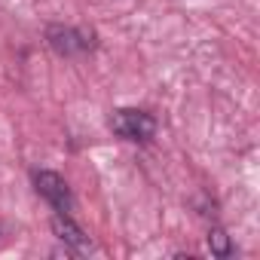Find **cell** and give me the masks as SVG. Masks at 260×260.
I'll use <instances>...</instances> for the list:
<instances>
[{
    "label": "cell",
    "instance_id": "6da1fadb",
    "mask_svg": "<svg viewBox=\"0 0 260 260\" xmlns=\"http://www.w3.org/2000/svg\"><path fill=\"white\" fill-rule=\"evenodd\" d=\"M110 132L122 141H132V144H147L156 135V119L147 110L138 107H119L110 116Z\"/></svg>",
    "mask_w": 260,
    "mask_h": 260
},
{
    "label": "cell",
    "instance_id": "7a4b0ae2",
    "mask_svg": "<svg viewBox=\"0 0 260 260\" xmlns=\"http://www.w3.org/2000/svg\"><path fill=\"white\" fill-rule=\"evenodd\" d=\"M46 43L55 55H86L98 46V37L92 28H74V25H49L46 28Z\"/></svg>",
    "mask_w": 260,
    "mask_h": 260
},
{
    "label": "cell",
    "instance_id": "3957f363",
    "mask_svg": "<svg viewBox=\"0 0 260 260\" xmlns=\"http://www.w3.org/2000/svg\"><path fill=\"white\" fill-rule=\"evenodd\" d=\"M31 178H34V190H37L58 214H71V211H74V193H71L68 181H64L58 172L40 169V172H34Z\"/></svg>",
    "mask_w": 260,
    "mask_h": 260
},
{
    "label": "cell",
    "instance_id": "277c9868",
    "mask_svg": "<svg viewBox=\"0 0 260 260\" xmlns=\"http://www.w3.org/2000/svg\"><path fill=\"white\" fill-rule=\"evenodd\" d=\"M52 233H55V239H58L64 248H71V251H77V254H86V251L92 248L86 230H83L71 214H58V211H55V217H52Z\"/></svg>",
    "mask_w": 260,
    "mask_h": 260
},
{
    "label": "cell",
    "instance_id": "5b68a950",
    "mask_svg": "<svg viewBox=\"0 0 260 260\" xmlns=\"http://www.w3.org/2000/svg\"><path fill=\"white\" fill-rule=\"evenodd\" d=\"M208 251H211V257H220V260L233 254V242H230L226 230H220V226L208 230Z\"/></svg>",
    "mask_w": 260,
    "mask_h": 260
}]
</instances>
